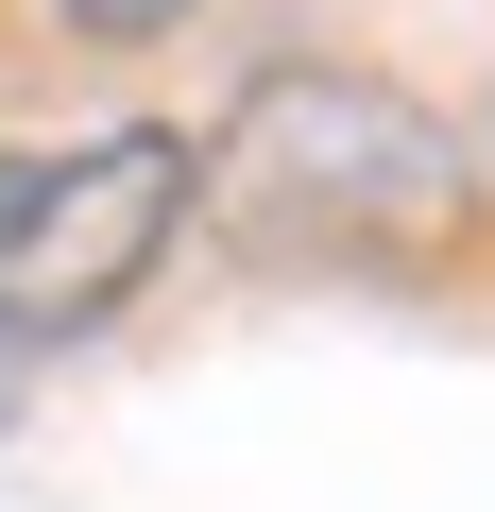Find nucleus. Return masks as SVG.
Segmentation results:
<instances>
[{"mask_svg":"<svg viewBox=\"0 0 495 512\" xmlns=\"http://www.w3.org/2000/svg\"><path fill=\"white\" fill-rule=\"evenodd\" d=\"M461 171H478V188H495V103H478V137H461Z\"/></svg>","mask_w":495,"mask_h":512,"instance_id":"obj_4","label":"nucleus"},{"mask_svg":"<svg viewBox=\"0 0 495 512\" xmlns=\"http://www.w3.org/2000/svg\"><path fill=\"white\" fill-rule=\"evenodd\" d=\"M188 205H222V239L274 274H427L478 222V171L376 69H257L188 154Z\"/></svg>","mask_w":495,"mask_h":512,"instance_id":"obj_1","label":"nucleus"},{"mask_svg":"<svg viewBox=\"0 0 495 512\" xmlns=\"http://www.w3.org/2000/svg\"><path fill=\"white\" fill-rule=\"evenodd\" d=\"M188 239V137H86V154H0V325L69 342L137 308V274Z\"/></svg>","mask_w":495,"mask_h":512,"instance_id":"obj_2","label":"nucleus"},{"mask_svg":"<svg viewBox=\"0 0 495 512\" xmlns=\"http://www.w3.org/2000/svg\"><path fill=\"white\" fill-rule=\"evenodd\" d=\"M52 18H69V35H103V52H154L188 0H52Z\"/></svg>","mask_w":495,"mask_h":512,"instance_id":"obj_3","label":"nucleus"}]
</instances>
